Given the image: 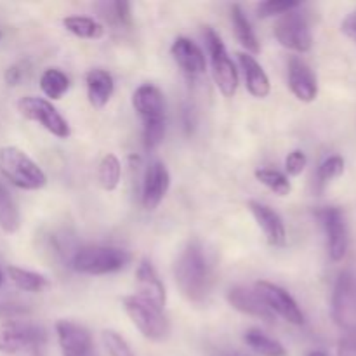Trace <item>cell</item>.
<instances>
[{"label":"cell","instance_id":"obj_1","mask_svg":"<svg viewBox=\"0 0 356 356\" xmlns=\"http://www.w3.org/2000/svg\"><path fill=\"white\" fill-rule=\"evenodd\" d=\"M174 280L181 294L190 302H202L211 289V270L204 247L198 240H190L176 264H174Z\"/></svg>","mask_w":356,"mask_h":356},{"label":"cell","instance_id":"obj_2","mask_svg":"<svg viewBox=\"0 0 356 356\" xmlns=\"http://www.w3.org/2000/svg\"><path fill=\"white\" fill-rule=\"evenodd\" d=\"M132 106L143 120L145 148H156L165 134V99L162 90L153 83H143L132 94Z\"/></svg>","mask_w":356,"mask_h":356},{"label":"cell","instance_id":"obj_3","mask_svg":"<svg viewBox=\"0 0 356 356\" xmlns=\"http://www.w3.org/2000/svg\"><path fill=\"white\" fill-rule=\"evenodd\" d=\"M132 261L129 250L113 245H86L72 257V268L82 275H110L124 270Z\"/></svg>","mask_w":356,"mask_h":356},{"label":"cell","instance_id":"obj_4","mask_svg":"<svg viewBox=\"0 0 356 356\" xmlns=\"http://www.w3.org/2000/svg\"><path fill=\"white\" fill-rule=\"evenodd\" d=\"M0 174L19 190H42L47 184L44 170L17 146L0 148Z\"/></svg>","mask_w":356,"mask_h":356},{"label":"cell","instance_id":"obj_5","mask_svg":"<svg viewBox=\"0 0 356 356\" xmlns=\"http://www.w3.org/2000/svg\"><path fill=\"white\" fill-rule=\"evenodd\" d=\"M47 343L44 327L24 320H7L0 325V353L17 355L38 351Z\"/></svg>","mask_w":356,"mask_h":356},{"label":"cell","instance_id":"obj_6","mask_svg":"<svg viewBox=\"0 0 356 356\" xmlns=\"http://www.w3.org/2000/svg\"><path fill=\"white\" fill-rule=\"evenodd\" d=\"M124 309L136 329L149 341H163L169 334V322L162 309H156L139 296L124 298Z\"/></svg>","mask_w":356,"mask_h":356},{"label":"cell","instance_id":"obj_7","mask_svg":"<svg viewBox=\"0 0 356 356\" xmlns=\"http://www.w3.org/2000/svg\"><path fill=\"white\" fill-rule=\"evenodd\" d=\"M204 35L205 42H207L209 54H211L212 76H214L216 86H218L219 92L222 96L233 97L236 92V87H238V72H236L232 58L228 56V51H226L221 37L211 26L205 28Z\"/></svg>","mask_w":356,"mask_h":356},{"label":"cell","instance_id":"obj_8","mask_svg":"<svg viewBox=\"0 0 356 356\" xmlns=\"http://www.w3.org/2000/svg\"><path fill=\"white\" fill-rule=\"evenodd\" d=\"M17 111L26 120L40 124L42 127L59 139H66L70 136V125L61 113L52 106L51 101L37 96H24L17 101Z\"/></svg>","mask_w":356,"mask_h":356},{"label":"cell","instance_id":"obj_9","mask_svg":"<svg viewBox=\"0 0 356 356\" xmlns=\"http://www.w3.org/2000/svg\"><path fill=\"white\" fill-rule=\"evenodd\" d=\"M332 318L348 334H356V278L350 271H343L334 285Z\"/></svg>","mask_w":356,"mask_h":356},{"label":"cell","instance_id":"obj_10","mask_svg":"<svg viewBox=\"0 0 356 356\" xmlns=\"http://www.w3.org/2000/svg\"><path fill=\"white\" fill-rule=\"evenodd\" d=\"M275 37L282 47L294 52H308L313 44L308 19L296 9L278 17L275 23Z\"/></svg>","mask_w":356,"mask_h":356},{"label":"cell","instance_id":"obj_11","mask_svg":"<svg viewBox=\"0 0 356 356\" xmlns=\"http://www.w3.org/2000/svg\"><path fill=\"white\" fill-rule=\"evenodd\" d=\"M320 222L327 235V247H329L330 259L339 263L344 259L350 245V233H348V225L344 214L337 207H323L316 212Z\"/></svg>","mask_w":356,"mask_h":356},{"label":"cell","instance_id":"obj_12","mask_svg":"<svg viewBox=\"0 0 356 356\" xmlns=\"http://www.w3.org/2000/svg\"><path fill=\"white\" fill-rule=\"evenodd\" d=\"M254 289L259 292V296L264 299L268 308L275 313V316H282L285 322L292 323V325H302L305 323V313L301 312L296 299L280 285L261 280L254 285Z\"/></svg>","mask_w":356,"mask_h":356},{"label":"cell","instance_id":"obj_13","mask_svg":"<svg viewBox=\"0 0 356 356\" xmlns=\"http://www.w3.org/2000/svg\"><path fill=\"white\" fill-rule=\"evenodd\" d=\"M56 336L63 356H97L92 336L80 323L59 320L56 323Z\"/></svg>","mask_w":356,"mask_h":356},{"label":"cell","instance_id":"obj_14","mask_svg":"<svg viewBox=\"0 0 356 356\" xmlns=\"http://www.w3.org/2000/svg\"><path fill=\"white\" fill-rule=\"evenodd\" d=\"M170 186V174L162 162H152L143 179V207L146 211H155L165 198Z\"/></svg>","mask_w":356,"mask_h":356},{"label":"cell","instance_id":"obj_15","mask_svg":"<svg viewBox=\"0 0 356 356\" xmlns=\"http://www.w3.org/2000/svg\"><path fill=\"white\" fill-rule=\"evenodd\" d=\"M228 302L233 309L264 322H275V313L268 308L264 299L261 298L256 289H249L245 285H236L229 289Z\"/></svg>","mask_w":356,"mask_h":356},{"label":"cell","instance_id":"obj_16","mask_svg":"<svg viewBox=\"0 0 356 356\" xmlns=\"http://www.w3.org/2000/svg\"><path fill=\"white\" fill-rule=\"evenodd\" d=\"M289 87L302 103H313L318 96V82L306 61L294 56L289 59Z\"/></svg>","mask_w":356,"mask_h":356},{"label":"cell","instance_id":"obj_17","mask_svg":"<svg viewBox=\"0 0 356 356\" xmlns=\"http://www.w3.org/2000/svg\"><path fill=\"white\" fill-rule=\"evenodd\" d=\"M136 287H138L139 298L163 312V306L167 302L165 287H163L155 266L148 259H143L139 263L138 271H136Z\"/></svg>","mask_w":356,"mask_h":356},{"label":"cell","instance_id":"obj_18","mask_svg":"<svg viewBox=\"0 0 356 356\" xmlns=\"http://www.w3.org/2000/svg\"><path fill=\"white\" fill-rule=\"evenodd\" d=\"M249 211L252 212L254 219L257 221L259 228L263 229L268 243L273 247H284L285 242H287V232H285V225L280 216L270 205L261 204V202L256 200L249 202Z\"/></svg>","mask_w":356,"mask_h":356},{"label":"cell","instance_id":"obj_19","mask_svg":"<svg viewBox=\"0 0 356 356\" xmlns=\"http://www.w3.org/2000/svg\"><path fill=\"white\" fill-rule=\"evenodd\" d=\"M170 54H172L177 66L190 76L202 75L207 68L204 51L186 37H179L174 40L172 47H170Z\"/></svg>","mask_w":356,"mask_h":356},{"label":"cell","instance_id":"obj_20","mask_svg":"<svg viewBox=\"0 0 356 356\" xmlns=\"http://www.w3.org/2000/svg\"><path fill=\"white\" fill-rule=\"evenodd\" d=\"M236 56H238V63L242 66L247 90L257 99H264L271 89L270 79H268L264 68L257 63L254 56L247 54V52H238Z\"/></svg>","mask_w":356,"mask_h":356},{"label":"cell","instance_id":"obj_21","mask_svg":"<svg viewBox=\"0 0 356 356\" xmlns=\"http://www.w3.org/2000/svg\"><path fill=\"white\" fill-rule=\"evenodd\" d=\"M87 97L94 108H104L111 99L115 90L113 76L106 70L94 68L86 75Z\"/></svg>","mask_w":356,"mask_h":356},{"label":"cell","instance_id":"obj_22","mask_svg":"<svg viewBox=\"0 0 356 356\" xmlns=\"http://www.w3.org/2000/svg\"><path fill=\"white\" fill-rule=\"evenodd\" d=\"M232 21H233V30H235L236 40L242 44V47L247 49V54H257L261 51L259 40H257L256 33H254L250 21L247 19L245 13L242 10L240 6L232 7Z\"/></svg>","mask_w":356,"mask_h":356},{"label":"cell","instance_id":"obj_23","mask_svg":"<svg viewBox=\"0 0 356 356\" xmlns=\"http://www.w3.org/2000/svg\"><path fill=\"white\" fill-rule=\"evenodd\" d=\"M247 346L259 356H287V350L282 343L270 337L259 329H249L243 336Z\"/></svg>","mask_w":356,"mask_h":356},{"label":"cell","instance_id":"obj_24","mask_svg":"<svg viewBox=\"0 0 356 356\" xmlns=\"http://www.w3.org/2000/svg\"><path fill=\"white\" fill-rule=\"evenodd\" d=\"M63 26L72 35L87 40H97L104 35V26L99 21L87 16H68L63 19Z\"/></svg>","mask_w":356,"mask_h":356},{"label":"cell","instance_id":"obj_25","mask_svg":"<svg viewBox=\"0 0 356 356\" xmlns=\"http://www.w3.org/2000/svg\"><path fill=\"white\" fill-rule=\"evenodd\" d=\"M21 226V216L19 209H17L16 202L10 197L7 188L0 183V229L3 233H16Z\"/></svg>","mask_w":356,"mask_h":356},{"label":"cell","instance_id":"obj_26","mask_svg":"<svg viewBox=\"0 0 356 356\" xmlns=\"http://www.w3.org/2000/svg\"><path fill=\"white\" fill-rule=\"evenodd\" d=\"M7 275H9L10 282L16 285L19 291L24 292H42L49 287L47 277L35 271L24 270L19 266H9L7 268Z\"/></svg>","mask_w":356,"mask_h":356},{"label":"cell","instance_id":"obj_27","mask_svg":"<svg viewBox=\"0 0 356 356\" xmlns=\"http://www.w3.org/2000/svg\"><path fill=\"white\" fill-rule=\"evenodd\" d=\"M122 177V165L120 160L115 153H106L101 159L99 167H97V181H99L101 188L106 191H115L120 184Z\"/></svg>","mask_w":356,"mask_h":356},{"label":"cell","instance_id":"obj_28","mask_svg":"<svg viewBox=\"0 0 356 356\" xmlns=\"http://www.w3.org/2000/svg\"><path fill=\"white\" fill-rule=\"evenodd\" d=\"M40 89L51 99H61L70 89V79L58 68H47L40 76Z\"/></svg>","mask_w":356,"mask_h":356},{"label":"cell","instance_id":"obj_29","mask_svg":"<svg viewBox=\"0 0 356 356\" xmlns=\"http://www.w3.org/2000/svg\"><path fill=\"white\" fill-rule=\"evenodd\" d=\"M254 176H256V179L259 181L261 184H264L268 190L277 193L278 197H287V195L291 193V181H289V177L285 176L284 172H280V170L264 167V169H257L256 172H254Z\"/></svg>","mask_w":356,"mask_h":356},{"label":"cell","instance_id":"obj_30","mask_svg":"<svg viewBox=\"0 0 356 356\" xmlns=\"http://www.w3.org/2000/svg\"><path fill=\"white\" fill-rule=\"evenodd\" d=\"M344 172V159L339 155H332L322 162L318 167V174H316V184H318V191H323L334 179L343 176Z\"/></svg>","mask_w":356,"mask_h":356},{"label":"cell","instance_id":"obj_31","mask_svg":"<svg viewBox=\"0 0 356 356\" xmlns=\"http://www.w3.org/2000/svg\"><path fill=\"white\" fill-rule=\"evenodd\" d=\"M101 339H103L104 348H106L108 355L110 356H136L132 351L131 344L127 343L124 336L117 332V330H103L101 334Z\"/></svg>","mask_w":356,"mask_h":356},{"label":"cell","instance_id":"obj_32","mask_svg":"<svg viewBox=\"0 0 356 356\" xmlns=\"http://www.w3.org/2000/svg\"><path fill=\"white\" fill-rule=\"evenodd\" d=\"M301 6L299 2H289V0H268L257 6V16L259 17H273L282 16L285 13L298 9Z\"/></svg>","mask_w":356,"mask_h":356},{"label":"cell","instance_id":"obj_33","mask_svg":"<svg viewBox=\"0 0 356 356\" xmlns=\"http://www.w3.org/2000/svg\"><path fill=\"white\" fill-rule=\"evenodd\" d=\"M110 23L118 26H129L131 24V3L127 2H111L108 3L106 14H104Z\"/></svg>","mask_w":356,"mask_h":356},{"label":"cell","instance_id":"obj_34","mask_svg":"<svg viewBox=\"0 0 356 356\" xmlns=\"http://www.w3.org/2000/svg\"><path fill=\"white\" fill-rule=\"evenodd\" d=\"M306 163H308L306 153L301 152V149H294L285 159V172L289 176H301L306 169Z\"/></svg>","mask_w":356,"mask_h":356},{"label":"cell","instance_id":"obj_35","mask_svg":"<svg viewBox=\"0 0 356 356\" xmlns=\"http://www.w3.org/2000/svg\"><path fill=\"white\" fill-rule=\"evenodd\" d=\"M26 65L24 63H16V65L9 66L6 72V82L7 86H17L21 83V80L26 76Z\"/></svg>","mask_w":356,"mask_h":356},{"label":"cell","instance_id":"obj_36","mask_svg":"<svg viewBox=\"0 0 356 356\" xmlns=\"http://www.w3.org/2000/svg\"><path fill=\"white\" fill-rule=\"evenodd\" d=\"M26 312V306L19 305V302H0V316H2V318L16 320V316L24 315Z\"/></svg>","mask_w":356,"mask_h":356},{"label":"cell","instance_id":"obj_37","mask_svg":"<svg viewBox=\"0 0 356 356\" xmlns=\"http://www.w3.org/2000/svg\"><path fill=\"white\" fill-rule=\"evenodd\" d=\"M337 356H356V334H348L339 341Z\"/></svg>","mask_w":356,"mask_h":356},{"label":"cell","instance_id":"obj_38","mask_svg":"<svg viewBox=\"0 0 356 356\" xmlns=\"http://www.w3.org/2000/svg\"><path fill=\"white\" fill-rule=\"evenodd\" d=\"M341 31L356 44V9L351 10L341 23Z\"/></svg>","mask_w":356,"mask_h":356},{"label":"cell","instance_id":"obj_39","mask_svg":"<svg viewBox=\"0 0 356 356\" xmlns=\"http://www.w3.org/2000/svg\"><path fill=\"white\" fill-rule=\"evenodd\" d=\"M26 356H44V351L38 350V351H31V353H28Z\"/></svg>","mask_w":356,"mask_h":356},{"label":"cell","instance_id":"obj_40","mask_svg":"<svg viewBox=\"0 0 356 356\" xmlns=\"http://www.w3.org/2000/svg\"><path fill=\"white\" fill-rule=\"evenodd\" d=\"M308 356H329V355H325L323 351H312Z\"/></svg>","mask_w":356,"mask_h":356},{"label":"cell","instance_id":"obj_41","mask_svg":"<svg viewBox=\"0 0 356 356\" xmlns=\"http://www.w3.org/2000/svg\"><path fill=\"white\" fill-rule=\"evenodd\" d=\"M3 284V273H2V270H0V285Z\"/></svg>","mask_w":356,"mask_h":356},{"label":"cell","instance_id":"obj_42","mask_svg":"<svg viewBox=\"0 0 356 356\" xmlns=\"http://www.w3.org/2000/svg\"><path fill=\"white\" fill-rule=\"evenodd\" d=\"M226 356H245V355H226Z\"/></svg>","mask_w":356,"mask_h":356},{"label":"cell","instance_id":"obj_43","mask_svg":"<svg viewBox=\"0 0 356 356\" xmlns=\"http://www.w3.org/2000/svg\"><path fill=\"white\" fill-rule=\"evenodd\" d=\"M0 38H2V33H0Z\"/></svg>","mask_w":356,"mask_h":356}]
</instances>
